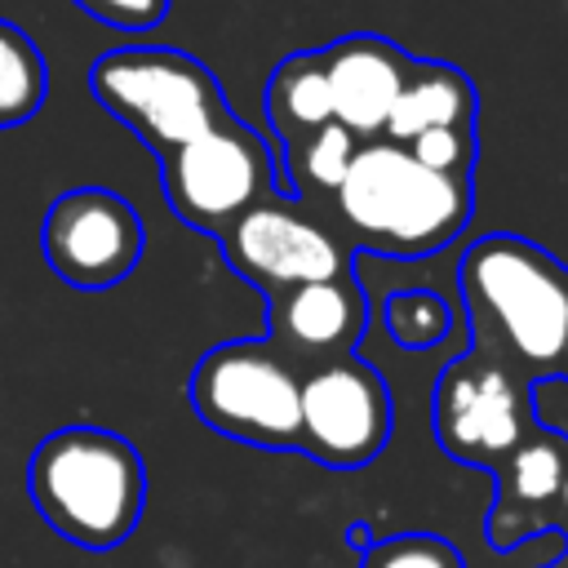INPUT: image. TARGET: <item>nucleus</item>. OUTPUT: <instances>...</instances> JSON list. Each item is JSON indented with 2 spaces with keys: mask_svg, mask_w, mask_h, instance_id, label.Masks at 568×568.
Here are the masks:
<instances>
[{
  "mask_svg": "<svg viewBox=\"0 0 568 568\" xmlns=\"http://www.w3.org/2000/svg\"><path fill=\"white\" fill-rule=\"evenodd\" d=\"M40 519L80 550L120 546L146 506V466L138 448L102 426H62L44 435L27 466Z\"/></svg>",
  "mask_w": 568,
  "mask_h": 568,
  "instance_id": "1",
  "label": "nucleus"
},
{
  "mask_svg": "<svg viewBox=\"0 0 568 568\" xmlns=\"http://www.w3.org/2000/svg\"><path fill=\"white\" fill-rule=\"evenodd\" d=\"M333 195L351 240L395 257H426L470 222V178L435 173L386 138L355 146Z\"/></svg>",
  "mask_w": 568,
  "mask_h": 568,
  "instance_id": "2",
  "label": "nucleus"
},
{
  "mask_svg": "<svg viewBox=\"0 0 568 568\" xmlns=\"http://www.w3.org/2000/svg\"><path fill=\"white\" fill-rule=\"evenodd\" d=\"M89 89L124 129H133L160 155L231 115L213 71L169 44H124L102 53L89 71Z\"/></svg>",
  "mask_w": 568,
  "mask_h": 568,
  "instance_id": "3",
  "label": "nucleus"
},
{
  "mask_svg": "<svg viewBox=\"0 0 568 568\" xmlns=\"http://www.w3.org/2000/svg\"><path fill=\"white\" fill-rule=\"evenodd\" d=\"M462 293L528 368L559 364L568 337V275L555 257L528 240L488 235L462 262Z\"/></svg>",
  "mask_w": 568,
  "mask_h": 568,
  "instance_id": "4",
  "label": "nucleus"
},
{
  "mask_svg": "<svg viewBox=\"0 0 568 568\" xmlns=\"http://www.w3.org/2000/svg\"><path fill=\"white\" fill-rule=\"evenodd\" d=\"M191 408L204 426L253 448L302 444V377L275 342L213 346L191 373Z\"/></svg>",
  "mask_w": 568,
  "mask_h": 568,
  "instance_id": "5",
  "label": "nucleus"
},
{
  "mask_svg": "<svg viewBox=\"0 0 568 568\" xmlns=\"http://www.w3.org/2000/svg\"><path fill=\"white\" fill-rule=\"evenodd\" d=\"M160 173H164L169 209L204 235H222L240 213H248L275 186L262 138L244 129L235 115L182 142L178 151L160 155Z\"/></svg>",
  "mask_w": 568,
  "mask_h": 568,
  "instance_id": "6",
  "label": "nucleus"
},
{
  "mask_svg": "<svg viewBox=\"0 0 568 568\" xmlns=\"http://www.w3.org/2000/svg\"><path fill=\"white\" fill-rule=\"evenodd\" d=\"M142 217L106 186L62 191L40 222V253L71 288H111L142 262Z\"/></svg>",
  "mask_w": 568,
  "mask_h": 568,
  "instance_id": "7",
  "label": "nucleus"
},
{
  "mask_svg": "<svg viewBox=\"0 0 568 568\" xmlns=\"http://www.w3.org/2000/svg\"><path fill=\"white\" fill-rule=\"evenodd\" d=\"M390 439V390L355 355L315 364L302 377V444L328 466H364Z\"/></svg>",
  "mask_w": 568,
  "mask_h": 568,
  "instance_id": "8",
  "label": "nucleus"
},
{
  "mask_svg": "<svg viewBox=\"0 0 568 568\" xmlns=\"http://www.w3.org/2000/svg\"><path fill=\"white\" fill-rule=\"evenodd\" d=\"M217 240L226 248V262L266 288H297V284L351 275L346 248L324 226H315L275 195L240 213Z\"/></svg>",
  "mask_w": 568,
  "mask_h": 568,
  "instance_id": "9",
  "label": "nucleus"
},
{
  "mask_svg": "<svg viewBox=\"0 0 568 568\" xmlns=\"http://www.w3.org/2000/svg\"><path fill=\"white\" fill-rule=\"evenodd\" d=\"M524 386L501 364H453L435 390V430L453 457L493 462L524 444Z\"/></svg>",
  "mask_w": 568,
  "mask_h": 568,
  "instance_id": "10",
  "label": "nucleus"
},
{
  "mask_svg": "<svg viewBox=\"0 0 568 568\" xmlns=\"http://www.w3.org/2000/svg\"><path fill=\"white\" fill-rule=\"evenodd\" d=\"M320 58L333 93V120L351 129L359 142H373L408 80L413 58L382 36H346L328 44Z\"/></svg>",
  "mask_w": 568,
  "mask_h": 568,
  "instance_id": "11",
  "label": "nucleus"
},
{
  "mask_svg": "<svg viewBox=\"0 0 568 568\" xmlns=\"http://www.w3.org/2000/svg\"><path fill=\"white\" fill-rule=\"evenodd\" d=\"M271 328H275V342L297 355L337 359L364 328V293L351 275L280 288L271 306Z\"/></svg>",
  "mask_w": 568,
  "mask_h": 568,
  "instance_id": "12",
  "label": "nucleus"
},
{
  "mask_svg": "<svg viewBox=\"0 0 568 568\" xmlns=\"http://www.w3.org/2000/svg\"><path fill=\"white\" fill-rule=\"evenodd\" d=\"M475 120V89L457 67L444 62H413L408 80L382 124L386 142L408 146L417 133L426 129H444V124H470Z\"/></svg>",
  "mask_w": 568,
  "mask_h": 568,
  "instance_id": "13",
  "label": "nucleus"
},
{
  "mask_svg": "<svg viewBox=\"0 0 568 568\" xmlns=\"http://www.w3.org/2000/svg\"><path fill=\"white\" fill-rule=\"evenodd\" d=\"M266 120L288 146L333 120V93H328V75H324L320 53H293L271 71Z\"/></svg>",
  "mask_w": 568,
  "mask_h": 568,
  "instance_id": "14",
  "label": "nucleus"
},
{
  "mask_svg": "<svg viewBox=\"0 0 568 568\" xmlns=\"http://www.w3.org/2000/svg\"><path fill=\"white\" fill-rule=\"evenodd\" d=\"M49 93V67L36 40L0 18V129L27 124Z\"/></svg>",
  "mask_w": 568,
  "mask_h": 568,
  "instance_id": "15",
  "label": "nucleus"
},
{
  "mask_svg": "<svg viewBox=\"0 0 568 568\" xmlns=\"http://www.w3.org/2000/svg\"><path fill=\"white\" fill-rule=\"evenodd\" d=\"M506 457L510 462L501 475V506L493 515H510L515 506H541V501L559 497V484L568 470L559 439H528V444H515Z\"/></svg>",
  "mask_w": 568,
  "mask_h": 568,
  "instance_id": "16",
  "label": "nucleus"
},
{
  "mask_svg": "<svg viewBox=\"0 0 568 568\" xmlns=\"http://www.w3.org/2000/svg\"><path fill=\"white\" fill-rule=\"evenodd\" d=\"M355 146L359 138L351 129H342L337 120L320 124L315 133L297 138L288 151H293V182H297V195H311V191H337L351 160H355Z\"/></svg>",
  "mask_w": 568,
  "mask_h": 568,
  "instance_id": "17",
  "label": "nucleus"
},
{
  "mask_svg": "<svg viewBox=\"0 0 568 568\" xmlns=\"http://www.w3.org/2000/svg\"><path fill=\"white\" fill-rule=\"evenodd\" d=\"M382 320L390 328V337L408 351H426V346H439L448 333H453V311L439 293L430 288H404V293H390L386 306H382Z\"/></svg>",
  "mask_w": 568,
  "mask_h": 568,
  "instance_id": "18",
  "label": "nucleus"
},
{
  "mask_svg": "<svg viewBox=\"0 0 568 568\" xmlns=\"http://www.w3.org/2000/svg\"><path fill=\"white\" fill-rule=\"evenodd\" d=\"M408 155L435 173L448 178H466L475 164V124H444V129H426L408 142Z\"/></svg>",
  "mask_w": 568,
  "mask_h": 568,
  "instance_id": "19",
  "label": "nucleus"
},
{
  "mask_svg": "<svg viewBox=\"0 0 568 568\" xmlns=\"http://www.w3.org/2000/svg\"><path fill=\"white\" fill-rule=\"evenodd\" d=\"M359 568H462L457 555L426 532H404V537H386L377 541Z\"/></svg>",
  "mask_w": 568,
  "mask_h": 568,
  "instance_id": "20",
  "label": "nucleus"
},
{
  "mask_svg": "<svg viewBox=\"0 0 568 568\" xmlns=\"http://www.w3.org/2000/svg\"><path fill=\"white\" fill-rule=\"evenodd\" d=\"M75 4L89 18L120 27V31H146V27L164 22V13H169V0H75Z\"/></svg>",
  "mask_w": 568,
  "mask_h": 568,
  "instance_id": "21",
  "label": "nucleus"
},
{
  "mask_svg": "<svg viewBox=\"0 0 568 568\" xmlns=\"http://www.w3.org/2000/svg\"><path fill=\"white\" fill-rule=\"evenodd\" d=\"M559 395L568 399V377H559ZM537 417H541V426H550V430H555V439H568V408L537 404Z\"/></svg>",
  "mask_w": 568,
  "mask_h": 568,
  "instance_id": "22",
  "label": "nucleus"
},
{
  "mask_svg": "<svg viewBox=\"0 0 568 568\" xmlns=\"http://www.w3.org/2000/svg\"><path fill=\"white\" fill-rule=\"evenodd\" d=\"M559 501L568 506V470H564V484H559Z\"/></svg>",
  "mask_w": 568,
  "mask_h": 568,
  "instance_id": "23",
  "label": "nucleus"
},
{
  "mask_svg": "<svg viewBox=\"0 0 568 568\" xmlns=\"http://www.w3.org/2000/svg\"><path fill=\"white\" fill-rule=\"evenodd\" d=\"M559 359H564V364H568V337H564V355H559Z\"/></svg>",
  "mask_w": 568,
  "mask_h": 568,
  "instance_id": "24",
  "label": "nucleus"
}]
</instances>
